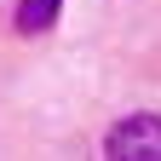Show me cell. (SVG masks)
<instances>
[{
	"instance_id": "cell-2",
	"label": "cell",
	"mask_w": 161,
	"mask_h": 161,
	"mask_svg": "<svg viewBox=\"0 0 161 161\" xmlns=\"http://www.w3.org/2000/svg\"><path fill=\"white\" fill-rule=\"evenodd\" d=\"M64 12V0H17V29L23 35H46Z\"/></svg>"
},
{
	"instance_id": "cell-1",
	"label": "cell",
	"mask_w": 161,
	"mask_h": 161,
	"mask_svg": "<svg viewBox=\"0 0 161 161\" xmlns=\"http://www.w3.org/2000/svg\"><path fill=\"white\" fill-rule=\"evenodd\" d=\"M104 155L109 161H161V115H150V109L121 115L104 132Z\"/></svg>"
}]
</instances>
